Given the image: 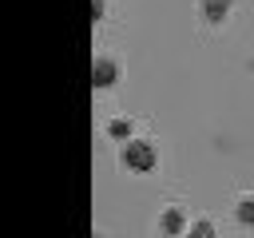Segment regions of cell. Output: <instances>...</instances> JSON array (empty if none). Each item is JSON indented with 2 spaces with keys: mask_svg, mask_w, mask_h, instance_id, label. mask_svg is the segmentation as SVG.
<instances>
[{
  "mask_svg": "<svg viewBox=\"0 0 254 238\" xmlns=\"http://www.w3.org/2000/svg\"><path fill=\"white\" fill-rule=\"evenodd\" d=\"M123 163H127L131 171H151V167H155L151 143H147V139H131V143L123 147Z\"/></svg>",
  "mask_w": 254,
  "mask_h": 238,
  "instance_id": "cell-1",
  "label": "cell"
},
{
  "mask_svg": "<svg viewBox=\"0 0 254 238\" xmlns=\"http://www.w3.org/2000/svg\"><path fill=\"white\" fill-rule=\"evenodd\" d=\"M95 83H99V87L115 83V63H111V60H99V63H95Z\"/></svg>",
  "mask_w": 254,
  "mask_h": 238,
  "instance_id": "cell-2",
  "label": "cell"
},
{
  "mask_svg": "<svg viewBox=\"0 0 254 238\" xmlns=\"http://www.w3.org/2000/svg\"><path fill=\"white\" fill-rule=\"evenodd\" d=\"M202 16L206 20H222L226 16V0H202Z\"/></svg>",
  "mask_w": 254,
  "mask_h": 238,
  "instance_id": "cell-3",
  "label": "cell"
},
{
  "mask_svg": "<svg viewBox=\"0 0 254 238\" xmlns=\"http://www.w3.org/2000/svg\"><path fill=\"white\" fill-rule=\"evenodd\" d=\"M238 218H242V222H254V198H242V206H238Z\"/></svg>",
  "mask_w": 254,
  "mask_h": 238,
  "instance_id": "cell-4",
  "label": "cell"
},
{
  "mask_svg": "<svg viewBox=\"0 0 254 238\" xmlns=\"http://www.w3.org/2000/svg\"><path fill=\"white\" fill-rule=\"evenodd\" d=\"M107 131H111V135H115V139H127V131H131V127H127V123H123V119H115V123H111V127H107Z\"/></svg>",
  "mask_w": 254,
  "mask_h": 238,
  "instance_id": "cell-5",
  "label": "cell"
}]
</instances>
